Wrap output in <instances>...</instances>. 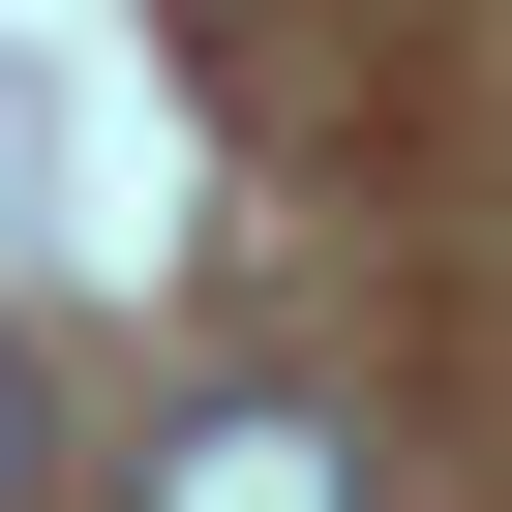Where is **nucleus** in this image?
I'll use <instances>...</instances> for the list:
<instances>
[{"instance_id": "nucleus-2", "label": "nucleus", "mask_w": 512, "mask_h": 512, "mask_svg": "<svg viewBox=\"0 0 512 512\" xmlns=\"http://www.w3.org/2000/svg\"><path fill=\"white\" fill-rule=\"evenodd\" d=\"M31 452H61V422H31V332H0V512H31Z\"/></svg>"}, {"instance_id": "nucleus-1", "label": "nucleus", "mask_w": 512, "mask_h": 512, "mask_svg": "<svg viewBox=\"0 0 512 512\" xmlns=\"http://www.w3.org/2000/svg\"><path fill=\"white\" fill-rule=\"evenodd\" d=\"M151 512H362V452H332L302 392H211V422L151 452Z\"/></svg>"}]
</instances>
